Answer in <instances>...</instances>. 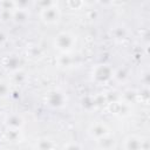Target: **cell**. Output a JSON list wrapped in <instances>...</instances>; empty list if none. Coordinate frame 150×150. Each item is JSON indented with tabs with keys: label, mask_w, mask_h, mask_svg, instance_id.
I'll list each match as a JSON object with an SVG mask.
<instances>
[{
	"label": "cell",
	"mask_w": 150,
	"mask_h": 150,
	"mask_svg": "<svg viewBox=\"0 0 150 150\" xmlns=\"http://www.w3.org/2000/svg\"><path fill=\"white\" fill-rule=\"evenodd\" d=\"M124 150H148V141L138 135H129L123 142Z\"/></svg>",
	"instance_id": "cell-5"
},
{
	"label": "cell",
	"mask_w": 150,
	"mask_h": 150,
	"mask_svg": "<svg viewBox=\"0 0 150 150\" xmlns=\"http://www.w3.org/2000/svg\"><path fill=\"white\" fill-rule=\"evenodd\" d=\"M64 150H81V146H80L79 143L71 142V143H68V144L64 146Z\"/></svg>",
	"instance_id": "cell-17"
},
{
	"label": "cell",
	"mask_w": 150,
	"mask_h": 150,
	"mask_svg": "<svg viewBox=\"0 0 150 150\" xmlns=\"http://www.w3.org/2000/svg\"><path fill=\"white\" fill-rule=\"evenodd\" d=\"M5 124H6V128H8V129L21 130L22 127L25 125V118L22 117V115L18 114V112H13V114H9L6 116Z\"/></svg>",
	"instance_id": "cell-7"
},
{
	"label": "cell",
	"mask_w": 150,
	"mask_h": 150,
	"mask_svg": "<svg viewBox=\"0 0 150 150\" xmlns=\"http://www.w3.org/2000/svg\"><path fill=\"white\" fill-rule=\"evenodd\" d=\"M87 134L89 135L90 138H93L95 141H98L102 137L110 135V129H109V127L104 122H102V121H95V122H93L88 127Z\"/></svg>",
	"instance_id": "cell-4"
},
{
	"label": "cell",
	"mask_w": 150,
	"mask_h": 150,
	"mask_svg": "<svg viewBox=\"0 0 150 150\" xmlns=\"http://www.w3.org/2000/svg\"><path fill=\"white\" fill-rule=\"evenodd\" d=\"M46 102L52 108H62L67 102V97L60 90H52L47 94Z\"/></svg>",
	"instance_id": "cell-6"
},
{
	"label": "cell",
	"mask_w": 150,
	"mask_h": 150,
	"mask_svg": "<svg viewBox=\"0 0 150 150\" xmlns=\"http://www.w3.org/2000/svg\"><path fill=\"white\" fill-rule=\"evenodd\" d=\"M60 18H61V11L57 6V2L55 1L50 6L40 9V19L46 25H55L60 21Z\"/></svg>",
	"instance_id": "cell-3"
},
{
	"label": "cell",
	"mask_w": 150,
	"mask_h": 150,
	"mask_svg": "<svg viewBox=\"0 0 150 150\" xmlns=\"http://www.w3.org/2000/svg\"><path fill=\"white\" fill-rule=\"evenodd\" d=\"M96 143H97V146L101 150H112L115 148V145H116V139L110 134V135L104 136L101 139L96 141Z\"/></svg>",
	"instance_id": "cell-10"
},
{
	"label": "cell",
	"mask_w": 150,
	"mask_h": 150,
	"mask_svg": "<svg viewBox=\"0 0 150 150\" xmlns=\"http://www.w3.org/2000/svg\"><path fill=\"white\" fill-rule=\"evenodd\" d=\"M91 75L95 82L97 83H107L110 80L114 79L115 71L112 69L111 66L102 63V64H96L93 70H91Z\"/></svg>",
	"instance_id": "cell-2"
},
{
	"label": "cell",
	"mask_w": 150,
	"mask_h": 150,
	"mask_svg": "<svg viewBox=\"0 0 150 150\" xmlns=\"http://www.w3.org/2000/svg\"><path fill=\"white\" fill-rule=\"evenodd\" d=\"M30 19L29 9L27 8H14L12 12V19L16 25H26Z\"/></svg>",
	"instance_id": "cell-8"
},
{
	"label": "cell",
	"mask_w": 150,
	"mask_h": 150,
	"mask_svg": "<svg viewBox=\"0 0 150 150\" xmlns=\"http://www.w3.org/2000/svg\"><path fill=\"white\" fill-rule=\"evenodd\" d=\"M116 107H117V109L115 110L114 114H116V115H118V116H125V115H128V114L130 112V105H129L128 102L117 103Z\"/></svg>",
	"instance_id": "cell-12"
},
{
	"label": "cell",
	"mask_w": 150,
	"mask_h": 150,
	"mask_svg": "<svg viewBox=\"0 0 150 150\" xmlns=\"http://www.w3.org/2000/svg\"><path fill=\"white\" fill-rule=\"evenodd\" d=\"M35 150H54L55 149V142L49 137H40L36 139Z\"/></svg>",
	"instance_id": "cell-9"
},
{
	"label": "cell",
	"mask_w": 150,
	"mask_h": 150,
	"mask_svg": "<svg viewBox=\"0 0 150 150\" xmlns=\"http://www.w3.org/2000/svg\"><path fill=\"white\" fill-rule=\"evenodd\" d=\"M19 66H20V59L16 56V55H11L8 56L5 62H4V67L8 70V71H12V73H15L19 70Z\"/></svg>",
	"instance_id": "cell-11"
},
{
	"label": "cell",
	"mask_w": 150,
	"mask_h": 150,
	"mask_svg": "<svg viewBox=\"0 0 150 150\" xmlns=\"http://www.w3.org/2000/svg\"><path fill=\"white\" fill-rule=\"evenodd\" d=\"M67 5L74 9V8H76V7H77V8L82 7V6H83V2H82V1H76V2H74V1H68Z\"/></svg>",
	"instance_id": "cell-19"
},
{
	"label": "cell",
	"mask_w": 150,
	"mask_h": 150,
	"mask_svg": "<svg viewBox=\"0 0 150 150\" xmlns=\"http://www.w3.org/2000/svg\"><path fill=\"white\" fill-rule=\"evenodd\" d=\"M11 88H9V83L6 81L0 80V97H5L9 94Z\"/></svg>",
	"instance_id": "cell-16"
},
{
	"label": "cell",
	"mask_w": 150,
	"mask_h": 150,
	"mask_svg": "<svg viewBox=\"0 0 150 150\" xmlns=\"http://www.w3.org/2000/svg\"><path fill=\"white\" fill-rule=\"evenodd\" d=\"M20 131L19 129H6V136L9 141H18L20 138Z\"/></svg>",
	"instance_id": "cell-14"
},
{
	"label": "cell",
	"mask_w": 150,
	"mask_h": 150,
	"mask_svg": "<svg viewBox=\"0 0 150 150\" xmlns=\"http://www.w3.org/2000/svg\"><path fill=\"white\" fill-rule=\"evenodd\" d=\"M8 40V36L6 34V32H4L2 29H0V47L4 46Z\"/></svg>",
	"instance_id": "cell-18"
},
{
	"label": "cell",
	"mask_w": 150,
	"mask_h": 150,
	"mask_svg": "<svg viewBox=\"0 0 150 150\" xmlns=\"http://www.w3.org/2000/svg\"><path fill=\"white\" fill-rule=\"evenodd\" d=\"M112 34H114L115 39H117V40H123V39L127 36L128 30H127V28H125L124 26L118 25V26H116V27L112 29Z\"/></svg>",
	"instance_id": "cell-13"
},
{
	"label": "cell",
	"mask_w": 150,
	"mask_h": 150,
	"mask_svg": "<svg viewBox=\"0 0 150 150\" xmlns=\"http://www.w3.org/2000/svg\"><path fill=\"white\" fill-rule=\"evenodd\" d=\"M53 43H54V47L57 50L67 54L76 47L77 36L74 33L69 32V30H63V32H60L59 34H56V36L54 38Z\"/></svg>",
	"instance_id": "cell-1"
},
{
	"label": "cell",
	"mask_w": 150,
	"mask_h": 150,
	"mask_svg": "<svg viewBox=\"0 0 150 150\" xmlns=\"http://www.w3.org/2000/svg\"><path fill=\"white\" fill-rule=\"evenodd\" d=\"M97 104V102L95 101V98L94 97H90V96H87V97H83V100H82V105H83V108H86V109H93L95 105Z\"/></svg>",
	"instance_id": "cell-15"
}]
</instances>
